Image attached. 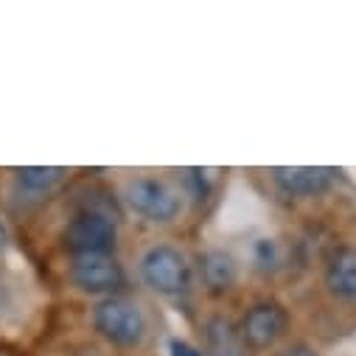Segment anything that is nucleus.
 <instances>
[{
	"instance_id": "1a4fd4ad",
	"label": "nucleus",
	"mask_w": 356,
	"mask_h": 356,
	"mask_svg": "<svg viewBox=\"0 0 356 356\" xmlns=\"http://www.w3.org/2000/svg\"><path fill=\"white\" fill-rule=\"evenodd\" d=\"M202 278L211 289H227L236 281V261L225 250H211L202 255Z\"/></svg>"
},
{
	"instance_id": "423d86ee",
	"label": "nucleus",
	"mask_w": 356,
	"mask_h": 356,
	"mask_svg": "<svg viewBox=\"0 0 356 356\" xmlns=\"http://www.w3.org/2000/svg\"><path fill=\"white\" fill-rule=\"evenodd\" d=\"M286 328H289L286 309L275 300H261L247 309V314L241 317L238 334L250 348H270L286 334Z\"/></svg>"
},
{
	"instance_id": "20e7f679",
	"label": "nucleus",
	"mask_w": 356,
	"mask_h": 356,
	"mask_svg": "<svg viewBox=\"0 0 356 356\" xmlns=\"http://www.w3.org/2000/svg\"><path fill=\"white\" fill-rule=\"evenodd\" d=\"M65 244L73 255L110 252L115 247V219L104 211H84L67 225Z\"/></svg>"
},
{
	"instance_id": "f03ea898",
	"label": "nucleus",
	"mask_w": 356,
	"mask_h": 356,
	"mask_svg": "<svg viewBox=\"0 0 356 356\" xmlns=\"http://www.w3.org/2000/svg\"><path fill=\"white\" fill-rule=\"evenodd\" d=\"M93 325L104 339H110L115 345H138L146 334L143 312L132 300L118 298V295L104 298L93 309Z\"/></svg>"
},
{
	"instance_id": "39448f33",
	"label": "nucleus",
	"mask_w": 356,
	"mask_h": 356,
	"mask_svg": "<svg viewBox=\"0 0 356 356\" xmlns=\"http://www.w3.org/2000/svg\"><path fill=\"white\" fill-rule=\"evenodd\" d=\"M70 278L81 292L90 295H113L124 286V270L110 252L73 255Z\"/></svg>"
},
{
	"instance_id": "7ed1b4c3",
	"label": "nucleus",
	"mask_w": 356,
	"mask_h": 356,
	"mask_svg": "<svg viewBox=\"0 0 356 356\" xmlns=\"http://www.w3.org/2000/svg\"><path fill=\"white\" fill-rule=\"evenodd\" d=\"M124 200L138 216L149 222H171L180 213V197L154 177H132L124 186Z\"/></svg>"
},
{
	"instance_id": "f257e3e1",
	"label": "nucleus",
	"mask_w": 356,
	"mask_h": 356,
	"mask_svg": "<svg viewBox=\"0 0 356 356\" xmlns=\"http://www.w3.org/2000/svg\"><path fill=\"white\" fill-rule=\"evenodd\" d=\"M140 275L160 295H183L188 289V284H191V266H188L186 255L177 247L157 244V247L143 252Z\"/></svg>"
},
{
	"instance_id": "9b49d317",
	"label": "nucleus",
	"mask_w": 356,
	"mask_h": 356,
	"mask_svg": "<svg viewBox=\"0 0 356 356\" xmlns=\"http://www.w3.org/2000/svg\"><path fill=\"white\" fill-rule=\"evenodd\" d=\"M278 356H317L309 345H292V348H286V350H281Z\"/></svg>"
},
{
	"instance_id": "f8f14e48",
	"label": "nucleus",
	"mask_w": 356,
	"mask_h": 356,
	"mask_svg": "<svg viewBox=\"0 0 356 356\" xmlns=\"http://www.w3.org/2000/svg\"><path fill=\"white\" fill-rule=\"evenodd\" d=\"M6 244V230H3V225H0V247Z\"/></svg>"
},
{
	"instance_id": "6e6552de",
	"label": "nucleus",
	"mask_w": 356,
	"mask_h": 356,
	"mask_svg": "<svg viewBox=\"0 0 356 356\" xmlns=\"http://www.w3.org/2000/svg\"><path fill=\"white\" fill-rule=\"evenodd\" d=\"M325 286L342 300H356V250L353 247H342L331 255L325 270Z\"/></svg>"
},
{
	"instance_id": "9d476101",
	"label": "nucleus",
	"mask_w": 356,
	"mask_h": 356,
	"mask_svg": "<svg viewBox=\"0 0 356 356\" xmlns=\"http://www.w3.org/2000/svg\"><path fill=\"white\" fill-rule=\"evenodd\" d=\"M15 177L29 191H51L65 177V168H59V165H26V168H15Z\"/></svg>"
},
{
	"instance_id": "0eeeda50",
	"label": "nucleus",
	"mask_w": 356,
	"mask_h": 356,
	"mask_svg": "<svg viewBox=\"0 0 356 356\" xmlns=\"http://www.w3.org/2000/svg\"><path fill=\"white\" fill-rule=\"evenodd\" d=\"M334 174L325 165H275L273 180L289 197H317L334 183Z\"/></svg>"
}]
</instances>
